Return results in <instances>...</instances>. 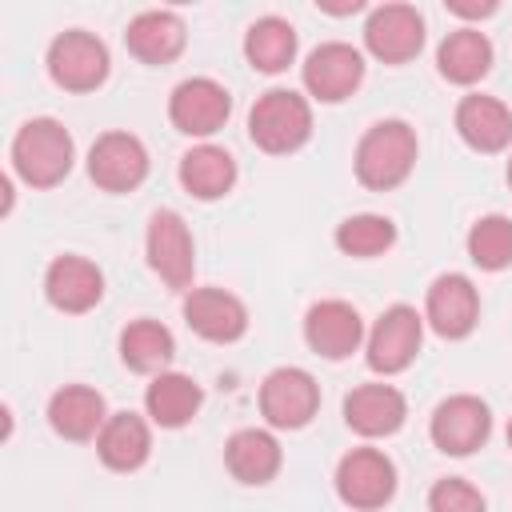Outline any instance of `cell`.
Segmentation results:
<instances>
[{
  "mask_svg": "<svg viewBox=\"0 0 512 512\" xmlns=\"http://www.w3.org/2000/svg\"><path fill=\"white\" fill-rule=\"evenodd\" d=\"M416 132L412 124L404 120H376L360 144H356V156H352V168H356V180L372 192H392L400 188L412 168H416Z\"/></svg>",
  "mask_w": 512,
  "mask_h": 512,
  "instance_id": "obj_1",
  "label": "cell"
},
{
  "mask_svg": "<svg viewBox=\"0 0 512 512\" xmlns=\"http://www.w3.org/2000/svg\"><path fill=\"white\" fill-rule=\"evenodd\" d=\"M72 160H76L72 132L52 116H36L20 124L12 136V172L28 188H56L72 172Z\"/></svg>",
  "mask_w": 512,
  "mask_h": 512,
  "instance_id": "obj_2",
  "label": "cell"
},
{
  "mask_svg": "<svg viewBox=\"0 0 512 512\" xmlns=\"http://www.w3.org/2000/svg\"><path fill=\"white\" fill-rule=\"evenodd\" d=\"M248 136L268 156H288L312 136V104L292 88H268L248 112Z\"/></svg>",
  "mask_w": 512,
  "mask_h": 512,
  "instance_id": "obj_3",
  "label": "cell"
},
{
  "mask_svg": "<svg viewBox=\"0 0 512 512\" xmlns=\"http://www.w3.org/2000/svg\"><path fill=\"white\" fill-rule=\"evenodd\" d=\"M424 344V316L412 304H392L376 316L368 340H364V360L380 376L404 372Z\"/></svg>",
  "mask_w": 512,
  "mask_h": 512,
  "instance_id": "obj_4",
  "label": "cell"
},
{
  "mask_svg": "<svg viewBox=\"0 0 512 512\" xmlns=\"http://www.w3.org/2000/svg\"><path fill=\"white\" fill-rule=\"evenodd\" d=\"M108 48L84 28H68L48 44V76L64 92H96L108 80Z\"/></svg>",
  "mask_w": 512,
  "mask_h": 512,
  "instance_id": "obj_5",
  "label": "cell"
},
{
  "mask_svg": "<svg viewBox=\"0 0 512 512\" xmlns=\"http://www.w3.org/2000/svg\"><path fill=\"white\" fill-rule=\"evenodd\" d=\"M144 252H148V268L176 292L192 288V272H196V248H192V232L184 224L180 212L160 208L148 220L144 232Z\"/></svg>",
  "mask_w": 512,
  "mask_h": 512,
  "instance_id": "obj_6",
  "label": "cell"
},
{
  "mask_svg": "<svg viewBox=\"0 0 512 512\" xmlns=\"http://www.w3.org/2000/svg\"><path fill=\"white\" fill-rule=\"evenodd\" d=\"M316 412H320V384L312 380V372L284 364V368H272L264 376V384H260V416L268 420V428L296 432Z\"/></svg>",
  "mask_w": 512,
  "mask_h": 512,
  "instance_id": "obj_7",
  "label": "cell"
},
{
  "mask_svg": "<svg viewBox=\"0 0 512 512\" xmlns=\"http://www.w3.org/2000/svg\"><path fill=\"white\" fill-rule=\"evenodd\" d=\"M336 496L356 512H376L396 496V464L380 448H352L336 464Z\"/></svg>",
  "mask_w": 512,
  "mask_h": 512,
  "instance_id": "obj_8",
  "label": "cell"
},
{
  "mask_svg": "<svg viewBox=\"0 0 512 512\" xmlns=\"http://www.w3.org/2000/svg\"><path fill=\"white\" fill-rule=\"evenodd\" d=\"M428 436L444 456H472L492 436V412L480 396H468V392L448 396L436 404L428 420Z\"/></svg>",
  "mask_w": 512,
  "mask_h": 512,
  "instance_id": "obj_9",
  "label": "cell"
},
{
  "mask_svg": "<svg viewBox=\"0 0 512 512\" xmlns=\"http://www.w3.org/2000/svg\"><path fill=\"white\" fill-rule=\"evenodd\" d=\"M228 116H232V96L212 76L180 80L168 96V120L184 136H212L228 124Z\"/></svg>",
  "mask_w": 512,
  "mask_h": 512,
  "instance_id": "obj_10",
  "label": "cell"
},
{
  "mask_svg": "<svg viewBox=\"0 0 512 512\" xmlns=\"http://www.w3.org/2000/svg\"><path fill=\"white\" fill-rule=\"evenodd\" d=\"M300 80L308 88V96H316L320 104H340L348 100L360 80H364V56L360 48L344 44V40H328V44H316L300 68Z\"/></svg>",
  "mask_w": 512,
  "mask_h": 512,
  "instance_id": "obj_11",
  "label": "cell"
},
{
  "mask_svg": "<svg viewBox=\"0 0 512 512\" xmlns=\"http://www.w3.org/2000/svg\"><path fill=\"white\" fill-rule=\"evenodd\" d=\"M88 176L104 192H132L148 176V148L132 132H104L88 148Z\"/></svg>",
  "mask_w": 512,
  "mask_h": 512,
  "instance_id": "obj_12",
  "label": "cell"
},
{
  "mask_svg": "<svg viewBox=\"0 0 512 512\" xmlns=\"http://www.w3.org/2000/svg\"><path fill=\"white\" fill-rule=\"evenodd\" d=\"M364 48L380 64H408L424 48V16L412 4H380L364 20Z\"/></svg>",
  "mask_w": 512,
  "mask_h": 512,
  "instance_id": "obj_13",
  "label": "cell"
},
{
  "mask_svg": "<svg viewBox=\"0 0 512 512\" xmlns=\"http://www.w3.org/2000/svg\"><path fill=\"white\" fill-rule=\"evenodd\" d=\"M480 320V292L468 276L460 272H444L428 284V296H424V324L444 336V340H464L472 336Z\"/></svg>",
  "mask_w": 512,
  "mask_h": 512,
  "instance_id": "obj_14",
  "label": "cell"
},
{
  "mask_svg": "<svg viewBox=\"0 0 512 512\" xmlns=\"http://www.w3.org/2000/svg\"><path fill=\"white\" fill-rule=\"evenodd\" d=\"M44 296L56 312H68V316H84L100 304L104 296V272L88 260V256H76V252H64L48 264L44 272Z\"/></svg>",
  "mask_w": 512,
  "mask_h": 512,
  "instance_id": "obj_15",
  "label": "cell"
},
{
  "mask_svg": "<svg viewBox=\"0 0 512 512\" xmlns=\"http://www.w3.org/2000/svg\"><path fill=\"white\" fill-rule=\"evenodd\" d=\"M304 340L324 360H348L364 344V320L348 300H316L304 312Z\"/></svg>",
  "mask_w": 512,
  "mask_h": 512,
  "instance_id": "obj_16",
  "label": "cell"
},
{
  "mask_svg": "<svg viewBox=\"0 0 512 512\" xmlns=\"http://www.w3.org/2000/svg\"><path fill=\"white\" fill-rule=\"evenodd\" d=\"M184 320L208 344H232L248 332L244 300L224 292V288H188L184 292Z\"/></svg>",
  "mask_w": 512,
  "mask_h": 512,
  "instance_id": "obj_17",
  "label": "cell"
},
{
  "mask_svg": "<svg viewBox=\"0 0 512 512\" xmlns=\"http://www.w3.org/2000/svg\"><path fill=\"white\" fill-rule=\"evenodd\" d=\"M404 420H408V400L392 384H356L344 396V424L364 440L392 436L404 428Z\"/></svg>",
  "mask_w": 512,
  "mask_h": 512,
  "instance_id": "obj_18",
  "label": "cell"
},
{
  "mask_svg": "<svg viewBox=\"0 0 512 512\" xmlns=\"http://www.w3.org/2000/svg\"><path fill=\"white\" fill-rule=\"evenodd\" d=\"M124 44L140 64H172L188 44V28H184V20L176 12L148 8V12L128 20Z\"/></svg>",
  "mask_w": 512,
  "mask_h": 512,
  "instance_id": "obj_19",
  "label": "cell"
},
{
  "mask_svg": "<svg viewBox=\"0 0 512 512\" xmlns=\"http://www.w3.org/2000/svg\"><path fill=\"white\" fill-rule=\"evenodd\" d=\"M108 416L112 412H108L104 396L96 388H88V384H64L48 400V424H52V432L64 436V440H76V444L96 440L100 428L108 424Z\"/></svg>",
  "mask_w": 512,
  "mask_h": 512,
  "instance_id": "obj_20",
  "label": "cell"
},
{
  "mask_svg": "<svg viewBox=\"0 0 512 512\" xmlns=\"http://www.w3.org/2000/svg\"><path fill=\"white\" fill-rule=\"evenodd\" d=\"M456 132L472 152H504L512 144V112L504 100L472 92L456 104Z\"/></svg>",
  "mask_w": 512,
  "mask_h": 512,
  "instance_id": "obj_21",
  "label": "cell"
},
{
  "mask_svg": "<svg viewBox=\"0 0 512 512\" xmlns=\"http://www.w3.org/2000/svg\"><path fill=\"white\" fill-rule=\"evenodd\" d=\"M224 464H228V472L240 484L260 488V484L276 480V472L284 464V452H280V444H276L272 432H264V428H240L224 444Z\"/></svg>",
  "mask_w": 512,
  "mask_h": 512,
  "instance_id": "obj_22",
  "label": "cell"
},
{
  "mask_svg": "<svg viewBox=\"0 0 512 512\" xmlns=\"http://www.w3.org/2000/svg\"><path fill=\"white\" fill-rule=\"evenodd\" d=\"M152 452V428L136 412H112L96 436V456L112 472H136Z\"/></svg>",
  "mask_w": 512,
  "mask_h": 512,
  "instance_id": "obj_23",
  "label": "cell"
},
{
  "mask_svg": "<svg viewBox=\"0 0 512 512\" xmlns=\"http://www.w3.org/2000/svg\"><path fill=\"white\" fill-rule=\"evenodd\" d=\"M488 68H492V40L480 28H456L436 48V72L448 84L468 88V84L484 80Z\"/></svg>",
  "mask_w": 512,
  "mask_h": 512,
  "instance_id": "obj_24",
  "label": "cell"
},
{
  "mask_svg": "<svg viewBox=\"0 0 512 512\" xmlns=\"http://www.w3.org/2000/svg\"><path fill=\"white\" fill-rule=\"evenodd\" d=\"M180 184L196 200H220L236 184V160L220 144H196L180 156Z\"/></svg>",
  "mask_w": 512,
  "mask_h": 512,
  "instance_id": "obj_25",
  "label": "cell"
},
{
  "mask_svg": "<svg viewBox=\"0 0 512 512\" xmlns=\"http://www.w3.org/2000/svg\"><path fill=\"white\" fill-rule=\"evenodd\" d=\"M200 404H204V392L184 372H160L144 388V408H148L152 424H160V428H184V424H192V416L200 412Z\"/></svg>",
  "mask_w": 512,
  "mask_h": 512,
  "instance_id": "obj_26",
  "label": "cell"
},
{
  "mask_svg": "<svg viewBox=\"0 0 512 512\" xmlns=\"http://www.w3.org/2000/svg\"><path fill=\"white\" fill-rule=\"evenodd\" d=\"M172 356H176V336L160 320L140 316L120 332V360L128 372L160 376V372H168Z\"/></svg>",
  "mask_w": 512,
  "mask_h": 512,
  "instance_id": "obj_27",
  "label": "cell"
},
{
  "mask_svg": "<svg viewBox=\"0 0 512 512\" xmlns=\"http://www.w3.org/2000/svg\"><path fill=\"white\" fill-rule=\"evenodd\" d=\"M296 48H300V36L284 16H260L244 32V56L264 76L284 72L296 60Z\"/></svg>",
  "mask_w": 512,
  "mask_h": 512,
  "instance_id": "obj_28",
  "label": "cell"
},
{
  "mask_svg": "<svg viewBox=\"0 0 512 512\" xmlns=\"http://www.w3.org/2000/svg\"><path fill=\"white\" fill-rule=\"evenodd\" d=\"M468 260L480 272L512 268V220L504 212H488L468 228Z\"/></svg>",
  "mask_w": 512,
  "mask_h": 512,
  "instance_id": "obj_29",
  "label": "cell"
},
{
  "mask_svg": "<svg viewBox=\"0 0 512 512\" xmlns=\"http://www.w3.org/2000/svg\"><path fill=\"white\" fill-rule=\"evenodd\" d=\"M396 244V224L380 212H356L348 220L336 224V248L344 256H356V260H368V256H380Z\"/></svg>",
  "mask_w": 512,
  "mask_h": 512,
  "instance_id": "obj_30",
  "label": "cell"
},
{
  "mask_svg": "<svg viewBox=\"0 0 512 512\" xmlns=\"http://www.w3.org/2000/svg\"><path fill=\"white\" fill-rule=\"evenodd\" d=\"M428 512H488V500L464 476H444L428 492Z\"/></svg>",
  "mask_w": 512,
  "mask_h": 512,
  "instance_id": "obj_31",
  "label": "cell"
},
{
  "mask_svg": "<svg viewBox=\"0 0 512 512\" xmlns=\"http://www.w3.org/2000/svg\"><path fill=\"white\" fill-rule=\"evenodd\" d=\"M448 12H452V16H464V20H484V16L496 12V0H488V4H460V0H448Z\"/></svg>",
  "mask_w": 512,
  "mask_h": 512,
  "instance_id": "obj_32",
  "label": "cell"
},
{
  "mask_svg": "<svg viewBox=\"0 0 512 512\" xmlns=\"http://www.w3.org/2000/svg\"><path fill=\"white\" fill-rule=\"evenodd\" d=\"M508 188H512V156H508Z\"/></svg>",
  "mask_w": 512,
  "mask_h": 512,
  "instance_id": "obj_33",
  "label": "cell"
},
{
  "mask_svg": "<svg viewBox=\"0 0 512 512\" xmlns=\"http://www.w3.org/2000/svg\"><path fill=\"white\" fill-rule=\"evenodd\" d=\"M508 448H512V420H508Z\"/></svg>",
  "mask_w": 512,
  "mask_h": 512,
  "instance_id": "obj_34",
  "label": "cell"
}]
</instances>
